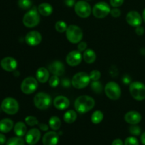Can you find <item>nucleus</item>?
Returning a JSON list of instances; mask_svg holds the SVG:
<instances>
[{"instance_id":"473e14b6","label":"nucleus","mask_w":145,"mask_h":145,"mask_svg":"<svg viewBox=\"0 0 145 145\" xmlns=\"http://www.w3.org/2000/svg\"><path fill=\"white\" fill-rule=\"evenodd\" d=\"M25 123H26L28 125L31 126V127H32V126H35L36 125H38V119H37L35 117H34V116H27L25 119Z\"/></svg>"},{"instance_id":"4c0bfd02","label":"nucleus","mask_w":145,"mask_h":145,"mask_svg":"<svg viewBox=\"0 0 145 145\" xmlns=\"http://www.w3.org/2000/svg\"><path fill=\"white\" fill-rule=\"evenodd\" d=\"M124 3V0H110V4L114 8L120 7Z\"/></svg>"},{"instance_id":"6e6552de","label":"nucleus","mask_w":145,"mask_h":145,"mask_svg":"<svg viewBox=\"0 0 145 145\" xmlns=\"http://www.w3.org/2000/svg\"><path fill=\"white\" fill-rule=\"evenodd\" d=\"M38 80L35 78L26 77L23 80L21 84V90L24 93L27 95L32 94L38 89Z\"/></svg>"},{"instance_id":"cd10ccee","label":"nucleus","mask_w":145,"mask_h":145,"mask_svg":"<svg viewBox=\"0 0 145 145\" xmlns=\"http://www.w3.org/2000/svg\"><path fill=\"white\" fill-rule=\"evenodd\" d=\"M103 114L101 110H96L91 115V122L93 124H99L103 120Z\"/></svg>"},{"instance_id":"9b49d317","label":"nucleus","mask_w":145,"mask_h":145,"mask_svg":"<svg viewBox=\"0 0 145 145\" xmlns=\"http://www.w3.org/2000/svg\"><path fill=\"white\" fill-rule=\"evenodd\" d=\"M74 11L76 15L79 16V17L86 18L91 15L92 10L89 3L82 0V1H77L75 4Z\"/></svg>"},{"instance_id":"c9c22d12","label":"nucleus","mask_w":145,"mask_h":145,"mask_svg":"<svg viewBox=\"0 0 145 145\" xmlns=\"http://www.w3.org/2000/svg\"><path fill=\"white\" fill-rule=\"evenodd\" d=\"M129 130H130V133L133 135L138 136L141 134V128L140 126L137 125H132Z\"/></svg>"},{"instance_id":"ea45409f","label":"nucleus","mask_w":145,"mask_h":145,"mask_svg":"<svg viewBox=\"0 0 145 145\" xmlns=\"http://www.w3.org/2000/svg\"><path fill=\"white\" fill-rule=\"evenodd\" d=\"M78 50L79 52H84L87 48V44L86 42H79V45L77 46Z\"/></svg>"},{"instance_id":"c03bdc74","label":"nucleus","mask_w":145,"mask_h":145,"mask_svg":"<svg viewBox=\"0 0 145 145\" xmlns=\"http://www.w3.org/2000/svg\"><path fill=\"white\" fill-rule=\"evenodd\" d=\"M6 141V137L4 135H3L2 133H0V145H3L4 144H5Z\"/></svg>"},{"instance_id":"58836bf2","label":"nucleus","mask_w":145,"mask_h":145,"mask_svg":"<svg viewBox=\"0 0 145 145\" xmlns=\"http://www.w3.org/2000/svg\"><path fill=\"white\" fill-rule=\"evenodd\" d=\"M110 14H111L112 16L114 17V18H118V17H119L121 15V11H120V10L118 9V8H113V9H111Z\"/></svg>"},{"instance_id":"0eeeda50","label":"nucleus","mask_w":145,"mask_h":145,"mask_svg":"<svg viewBox=\"0 0 145 145\" xmlns=\"http://www.w3.org/2000/svg\"><path fill=\"white\" fill-rule=\"evenodd\" d=\"M90 76L86 72H79L73 76L72 84L75 89H82L86 87L90 83Z\"/></svg>"},{"instance_id":"37998d69","label":"nucleus","mask_w":145,"mask_h":145,"mask_svg":"<svg viewBox=\"0 0 145 145\" xmlns=\"http://www.w3.org/2000/svg\"><path fill=\"white\" fill-rule=\"evenodd\" d=\"M38 126H39L40 129L42 131H48V128H49L48 126L46 124H44V123H40V124H38Z\"/></svg>"},{"instance_id":"09e8293b","label":"nucleus","mask_w":145,"mask_h":145,"mask_svg":"<svg viewBox=\"0 0 145 145\" xmlns=\"http://www.w3.org/2000/svg\"><path fill=\"white\" fill-rule=\"evenodd\" d=\"M142 19L145 23V8H144V11H143V13H142Z\"/></svg>"},{"instance_id":"20e7f679","label":"nucleus","mask_w":145,"mask_h":145,"mask_svg":"<svg viewBox=\"0 0 145 145\" xmlns=\"http://www.w3.org/2000/svg\"><path fill=\"white\" fill-rule=\"evenodd\" d=\"M130 93L136 101H141L145 99V85L142 82H134L130 84Z\"/></svg>"},{"instance_id":"79ce46f5","label":"nucleus","mask_w":145,"mask_h":145,"mask_svg":"<svg viewBox=\"0 0 145 145\" xmlns=\"http://www.w3.org/2000/svg\"><path fill=\"white\" fill-rule=\"evenodd\" d=\"M65 3L67 7H72L75 5V0H65Z\"/></svg>"},{"instance_id":"f03ea898","label":"nucleus","mask_w":145,"mask_h":145,"mask_svg":"<svg viewBox=\"0 0 145 145\" xmlns=\"http://www.w3.org/2000/svg\"><path fill=\"white\" fill-rule=\"evenodd\" d=\"M40 23V16L38 9L33 8L25 13L23 18V24L27 28H34Z\"/></svg>"},{"instance_id":"f704fd0d","label":"nucleus","mask_w":145,"mask_h":145,"mask_svg":"<svg viewBox=\"0 0 145 145\" xmlns=\"http://www.w3.org/2000/svg\"><path fill=\"white\" fill-rule=\"evenodd\" d=\"M59 82H60V80H59L58 76H56V75H53L49 79V84L52 87L57 86L59 84Z\"/></svg>"},{"instance_id":"1a4fd4ad","label":"nucleus","mask_w":145,"mask_h":145,"mask_svg":"<svg viewBox=\"0 0 145 145\" xmlns=\"http://www.w3.org/2000/svg\"><path fill=\"white\" fill-rule=\"evenodd\" d=\"M104 91L107 97L111 100H118L121 96V89L120 86L115 82H110L106 84Z\"/></svg>"},{"instance_id":"a878e982","label":"nucleus","mask_w":145,"mask_h":145,"mask_svg":"<svg viewBox=\"0 0 145 145\" xmlns=\"http://www.w3.org/2000/svg\"><path fill=\"white\" fill-rule=\"evenodd\" d=\"M63 118L65 123L68 124H72L76 121L77 118V113L74 110H69L65 113Z\"/></svg>"},{"instance_id":"7c9ffc66","label":"nucleus","mask_w":145,"mask_h":145,"mask_svg":"<svg viewBox=\"0 0 145 145\" xmlns=\"http://www.w3.org/2000/svg\"><path fill=\"white\" fill-rule=\"evenodd\" d=\"M18 7L24 10L29 9L32 6V1L31 0H18Z\"/></svg>"},{"instance_id":"a211bd4d","label":"nucleus","mask_w":145,"mask_h":145,"mask_svg":"<svg viewBox=\"0 0 145 145\" xmlns=\"http://www.w3.org/2000/svg\"><path fill=\"white\" fill-rule=\"evenodd\" d=\"M49 71L50 73L56 76H62L65 72V65L59 61H55L49 65Z\"/></svg>"},{"instance_id":"2eb2a0df","label":"nucleus","mask_w":145,"mask_h":145,"mask_svg":"<svg viewBox=\"0 0 145 145\" xmlns=\"http://www.w3.org/2000/svg\"><path fill=\"white\" fill-rule=\"evenodd\" d=\"M1 68L7 72H14L17 67V61L11 57H6L3 58L0 62Z\"/></svg>"},{"instance_id":"7ed1b4c3","label":"nucleus","mask_w":145,"mask_h":145,"mask_svg":"<svg viewBox=\"0 0 145 145\" xmlns=\"http://www.w3.org/2000/svg\"><path fill=\"white\" fill-rule=\"evenodd\" d=\"M66 37L68 40L73 44H77L83 38L82 30L78 25H69L66 31Z\"/></svg>"},{"instance_id":"393cba45","label":"nucleus","mask_w":145,"mask_h":145,"mask_svg":"<svg viewBox=\"0 0 145 145\" xmlns=\"http://www.w3.org/2000/svg\"><path fill=\"white\" fill-rule=\"evenodd\" d=\"M14 133L18 137H23L27 133V127L23 122H18L14 127Z\"/></svg>"},{"instance_id":"a18cd8bd","label":"nucleus","mask_w":145,"mask_h":145,"mask_svg":"<svg viewBox=\"0 0 145 145\" xmlns=\"http://www.w3.org/2000/svg\"><path fill=\"white\" fill-rule=\"evenodd\" d=\"M111 145H124V144H123V142L120 139H116L112 142Z\"/></svg>"},{"instance_id":"72a5a7b5","label":"nucleus","mask_w":145,"mask_h":145,"mask_svg":"<svg viewBox=\"0 0 145 145\" xmlns=\"http://www.w3.org/2000/svg\"><path fill=\"white\" fill-rule=\"evenodd\" d=\"M101 76V74L99 72V70H92L91 72L89 74V76H90V79L91 81H99L100 79Z\"/></svg>"},{"instance_id":"f8f14e48","label":"nucleus","mask_w":145,"mask_h":145,"mask_svg":"<svg viewBox=\"0 0 145 145\" xmlns=\"http://www.w3.org/2000/svg\"><path fill=\"white\" fill-rule=\"evenodd\" d=\"M83 59L81 52L79 50H73L67 54L66 57V62L71 67H76L79 65Z\"/></svg>"},{"instance_id":"6ab92c4d","label":"nucleus","mask_w":145,"mask_h":145,"mask_svg":"<svg viewBox=\"0 0 145 145\" xmlns=\"http://www.w3.org/2000/svg\"><path fill=\"white\" fill-rule=\"evenodd\" d=\"M125 120L128 124L137 125L142 120V116L139 112L131 110L125 115Z\"/></svg>"},{"instance_id":"423d86ee","label":"nucleus","mask_w":145,"mask_h":145,"mask_svg":"<svg viewBox=\"0 0 145 145\" xmlns=\"http://www.w3.org/2000/svg\"><path fill=\"white\" fill-rule=\"evenodd\" d=\"M1 108V110L7 114L15 115L19 110V105L15 99L8 97L2 101Z\"/></svg>"},{"instance_id":"aec40b11","label":"nucleus","mask_w":145,"mask_h":145,"mask_svg":"<svg viewBox=\"0 0 145 145\" xmlns=\"http://www.w3.org/2000/svg\"><path fill=\"white\" fill-rule=\"evenodd\" d=\"M69 100L64 96H58L54 99L53 105L58 110H65L69 106Z\"/></svg>"},{"instance_id":"f3484780","label":"nucleus","mask_w":145,"mask_h":145,"mask_svg":"<svg viewBox=\"0 0 145 145\" xmlns=\"http://www.w3.org/2000/svg\"><path fill=\"white\" fill-rule=\"evenodd\" d=\"M58 142H59V135L56 132H48L42 137L43 145H57Z\"/></svg>"},{"instance_id":"c85d7f7f","label":"nucleus","mask_w":145,"mask_h":145,"mask_svg":"<svg viewBox=\"0 0 145 145\" xmlns=\"http://www.w3.org/2000/svg\"><path fill=\"white\" fill-rule=\"evenodd\" d=\"M6 145H25V142L21 137H14L10 138Z\"/></svg>"},{"instance_id":"ddd939ff","label":"nucleus","mask_w":145,"mask_h":145,"mask_svg":"<svg viewBox=\"0 0 145 145\" xmlns=\"http://www.w3.org/2000/svg\"><path fill=\"white\" fill-rule=\"evenodd\" d=\"M126 21L131 26L137 27L141 25L142 22V16L137 11H131L127 13L126 16Z\"/></svg>"},{"instance_id":"c756f323","label":"nucleus","mask_w":145,"mask_h":145,"mask_svg":"<svg viewBox=\"0 0 145 145\" xmlns=\"http://www.w3.org/2000/svg\"><path fill=\"white\" fill-rule=\"evenodd\" d=\"M67 27V25L64 21H58L55 23V28L58 33L66 32Z\"/></svg>"},{"instance_id":"f257e3e1","label":"nucleus","mask_w":145,"mask_h":145,"mask_svg":"<svg viewBox=\"0 0 145 145\" xmlns=\"http://www.w3.org/2000/svg\"><path fill=\"white\" fill-rule=\"evenodd\" d=\"M95 101L92 97L89 96H79L75 100L74 108L76 112L79 113H86L93 108Z\"/></svg>"},{"instance_id":"b1692460","label":"nucleus","mask_w":145,"mask_h":145,"mask_svg":"<svg viewBox=\"0 0 145 145\" xmlns=\"http://www.w3.org/2000/svg\"><path fill=\"white\" fill-rule=\"evenodd\" d=\"M83 59L85 62L92 64L96 61V54L92 49H86L83 53Z\"/></svg>"},{"instance_id":"bb28decb","label":"nucleus","mask_w":145,"mask_h":145,"mask_svg":"<svg viewBox=\"0 0 145 145\" xmlns=\"http://www.w3.org/2000/svg\"><path fill=\"white\" fill-rule=\"evenodd\" d=\"M49 125L53 130H58L62 125L61 120L57 116H52L49 120Z\"/></svg>"},{"instance_id":"5701e85b","label":"nucleus","mask_w":145,"mask_h":145,"mask_svg":"<svg viewBox=\"0 0 145 145\" xmlns=\"http://www.w3.org/2000/svg\"><path fill=\"white\" fill-rule=\"evenodd\" d=\"M38 11L40 15L43 16H49L52 14L53 8H52L51 4L44 2L39 4V6L38 7Z\"/></svg>"},{"instance_id":"a19ab883","label":"nucleus","mask_w":145,"mask_h":145,"mask_svg":"<svg viewBox=\"0 0 145 145\" xmlns=\"http://www.w3.org/2000/svg\"><path fill=\"white\" fill-rule=\"evenodd\" d=\"M135 33L138 35H142L144 33V28L141 25H139V26L136 27Z\"/></svg>"},{"instance_id":"9d476101","label":"nucleus","mask_w":145,"mask_h":145,"mask_svg":"<svg viewBox=\"0 0 145 145\" xmlns=\"http://www.w3.org/2000/svg\"><path fill=\"white\" fill-rule=\"evenodd\" d=\"M110 7L108 4L105 1L98 2L93 6L92 13L96 18H103L107 16L110 13Z\"/></svg>"},{"instance_id":"4be33fe9","label":"nucleus","mask_w":145,"mask_h":145,"mask_svg":"<svg viewBox=\"0 0 145 145\" xmlns=\"http://www.w3.org/2000/svg\"><path fill=\"white\" fill-rule=\"evenodd\" d=\"M14 122L9 118H4L0 120V132L7 133L11 131L14 127Z\"/></svg>"},{"instance_id":"2f4dec72","label":"nucleus","mask_w":145,"mask_h":145,"mask_svg":"<svg viewBox=\"0 0 145 145\" xmlns=\"http://www.w3.org/2000/svg\"><path fill=\"white\" fill-rule=\"evenodd\" d=\"M91 87L92 90L96 93H100L103 89L101 83L99 82V81H93L91 84Z\"/></svg>"},{"instance_id":"de8ad7c7","label":"nucleus","mask_w":145,"mask_h":145,"mask_svg":"<svg viewBox=\"0 0 145 145\" xmlns=\"http://www.w3.org/2000/svg\"><path fill=\"white\" fill-rule=\"evenodd\" d=\"M140 139H141V142L142 143V144L145 145V132L142 134Z\"/></svg>"},{"instance_id":"4468645a","label":"nucleus","mask_w":145,"mask_h":145,"mask_svg":"<svg viewBox=\"0 0 145 145\" xmlns=\"http://www.w3.org/2000/svg\"><path fill=\"white\" fill-rule=\"evenodd\" d=\"M25 40L26 43L30 46H36L42 41V35L38 31H33L26 34Z\"/></svg>"},{"instance_id":"e433bc0d","label":"nucleus","mask_w":145,"mask_h":145,"mask_svg":"<svg viewBox=\"0 0 145 145\" xmlns=\"http://www.w3.org/2000/svg\"><path fill=\"white\" fill-rule=\"evenodd\" d=\"M124 145H140L139 144V141L135 137H128L126 138L125 141Z\"/></svg>"},{"instance_id":"412c9836","label":"nucleus","mask_w":145,"mask_h":145,"mask_svg":"<svg viewBox=\"0 0 145 145\" xmlns=\"http://www.w3.org/2000/svg\"><path fill=\"white\" fill-rule=\"evenodd\" d=\"M50 79V71L45 67H40L36 72V79L40 83H45Z\"/></svg>"},{"instance_id":"39448f33","label":"nucleus","mask_w":145,"mask_h":145,"mask_svg":"<svg viewBox=\"0 0 145 145\" xmlns=\"http://www.w3.org/2000/svg\"><path fill=\"white\" fill-rule=\"evenodd\" d=\"M33 103L35 107L39 110H46L50 106L52 99L48 93L40 92L34 96Z\"/></svg>"},{"instance_id":"49530a36","label":"nucleus","mask_w":145,"mask_h":145,"mask_svg":"<svg viewBox=\"0 0 145 145\" xmlns=\"http://www.w3.org/2000/svg\"><path fill=\"white\" fill-rule=\"evenodd\" d=\"M123 82H124L125 84H129L130 83V82H131V80H130V77H128V76H125V77H123Z\"/></svg>"},{"instance_id":"dca6fc26","label":"nucleus","mask_w":145,"mask_h":145,"mask_svg":"<svg viewBox=\"0 0 145 145\" xmlns=\"http://www.w3.org/2000/svg\"><path fill=\"white\" fill-rule=\"evenodd\" d=\"M41 137L40 132L37 128L31 129L25 135V142L30 145H34L38 142Z\"/></svg>"}]
</instances>
